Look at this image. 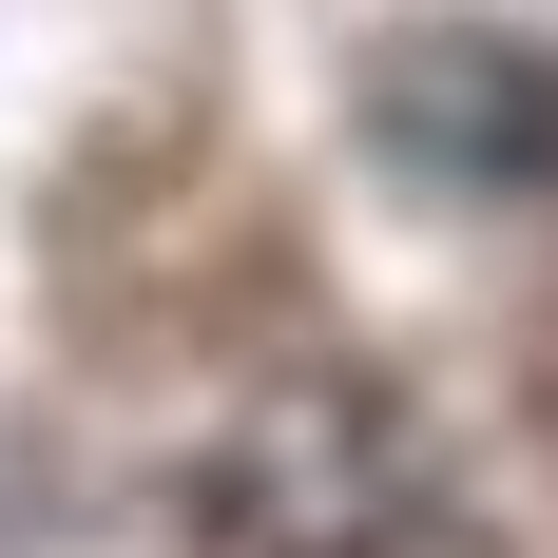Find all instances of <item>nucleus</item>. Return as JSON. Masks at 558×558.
<instances>
[{
  "mask_svg": "<svg viewBox=\"0 0 558 558\" xmlns=\"http://www.w3.org/2000/svg\"><path fill=\"white\" fill-rule=\"evenodd\" d=\"M404 501H424V462H404V404L386 386H251L213 424V462H193V520H213L231 558H386Z\"/></svg>",
  "mask_w": 558,
  "mask_h": 558,
  "instance_id": "nucleus-1",
  "label": "nucleus"
},
{
  "mask_svg": "<svg viewBox=\"0 0 558 558\" xmlns=\"http://www.w3.org/2000/svg\"><path fill=\"white\" fill-rule=\"evenodd\" d=\"M366 135L444 193H558V58L501 20H404L366 58Z\"/></svg>",
  "mask_w": 558,
  "mask_h": 558,
  "instance_id": "nucleus-2",
  "label": "nucleus"
},
{
  "mask_svg": "<svg viewBox=\"0 0 558 558\" xmlns=\"http://www.w3.org/2000/svg\"><path fill=\"white\" fill-rule=\"evenodd\" d=\"M539 424H558V289H539Z\"/></svg>",
  "mask_w": 558,
  "mask_h": 558,
  "instance_id": "nucleus-3",
  "label": "nucleus"
}]
</instances>
